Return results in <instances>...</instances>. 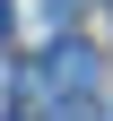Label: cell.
<instances>
[{"label":"cell","instance_id":"3","mask_svg":"<svg viewBox=\"0 0 113 121\" xmlns=\"http://www.w3.org/2000/svg\"><path fill=\"white\" fill-rule=\"evenodd\" d=\"M70 121H104V112H87V95H78V112H70Z\"/></svg>","mask_w":113,"mask_h":121},{"label":"cell","instance_id":"2","mask_svg":"<svg viewBox=\"0 0 113 121\" xmlns=\"http://www.w3.org/2000/svg\"><path fill=\"white\" fill-rule=\"evenodd\" d=\"M9 26H18V9H9V0H0V43H9Z\"/></svg>","mask_w":113,"mask_h":121},{"label":"cell","instance_id":"1","mask_svg":"<svg viewBox=\"0 0 113 121\" xmlns=\"http://www.w3.org/2000/svg\"><path fill=\"white\" fill-rule=\"evenodd\" d=\"M35 86H44V95H96V52H87V43H52V52H44V69H35Z\"/></svg>","mask_w":113,"mask_h":121}]
</instances>
